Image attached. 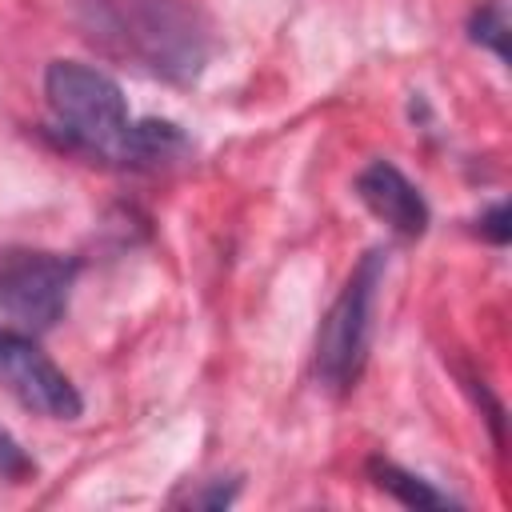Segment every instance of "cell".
<instances>
[{"label":"cell","mask_w":512,"mask_h":512,"mask_svg":"<svg viewBox=\"0 0 512 512\" xmlns=\"http://www.w3.org/2000/svg\"><path fill=\"white\" fill-rule=\"evenodd\" d=\"M92 40L148 72L188 84L208 64V28L184 0H76Z\"/></svg>","instance_id":"6da1fadb"},{"label":"cell","mask_w":512,"mask_h":512,"mask_svg":"<svg viewBox=\"0 0 512 512\" xmlns=\"http://www.w3.org/2000/svg\"><path fill=\"white\" fill-rule=\"evenodd\" d=\"M44 100L72 148L116 160V144L128 128V100L104 68L84 60H52L44 68Z\"/></svg>","instance_id":"7a4b0ae2"},{"label":"cell","mask_w":512,"mask_h":512,"mask_svg":"<svg viewBox=\"0 0 512 512\" xmlns=\"http://www.w3.org/2000/svg\"><path fill=\"white\" fill-rule=\"evenodd\" d=\"M384 252L372 248L356 272L348 276V284L340 288V296L332 300L328 316L320 320L316 332V372L328 388L344 392L360 380L364 360H368V344H372V316H376V292L384 280Z\"/></svg>","instance_id":"3957f363"},{"label":"cell","mask_w":512,"mask_h":512,"mask_svg":"<svg viewBox=\"0 0 512 512\" xmlns=\"http://www.w3.org/2000/svg\"><path fill=\"white\" fill-rule=\"evenodd\" d=\"M72 284H76V264L60 252H44V248L0 252V312L32 336L64 316Z\"/></svg>","instance_id":"277c9868"},{"label":"cell","mask_w":512,"mask_h":512,"mask_svg":"<svg viewBox=\"0 0 512 512\" xmlns=\"http://www.w3.org/2000/svg\"><path fill=\"white\" fill-rule=\"evenodd\" d=\"M0 384L28 412L48 420H76L84 412V400L68 372L24 328H0Z\"/></svg>","instance_id":"5b68a950"},{"label":"cell","mask_w":512,"mask_h":512,"mask_svg":"<svg viewBox=\"0 0 512 512\" xmlns=\"http://www.w3.org/2000/svg\"><path fill=\"white\" fill-rule=\"evenodd\" d=\"M356 196L364 200V208L384 220L396 236L416 240L428 232V204L420 196V188L388 160H372L360 176H356Z\"/></svg>","instance_id":"8992f818"},{"label":"cell","mask_w":512,"mask_h":512,"mask_svg":"<svg viewBox=\"0 0 512 512\" xmlns=\"http://www.w3.org/2000/svg\"><path fill=\"white\" fill-rule=\"evenodd\" d=\"M188 152V136L172 120H136L124 128L116 144V160L124 164H168Z\"/></svg>","instance_id":"52a82bcc"},{"label":"cell","mask_w":512,"mask_h":512,"mask_svg":"<svg viewBox=\"0 0 512 512\" xmlns=\"http://www.w3.org/2000/svg\"><path fill=\"white\" fill-rule=\"evenodd\" d=\"M368 480L380 492H388L392 500H400L404 508H460L456 496L440 492L432 480H424V476H416V472H408V468H400V464H392L384 456L368 460Z\"/></svg>","instance_id":"ba28073f"},{"label":"cell","mask_w":512,"mask_h":512,"mask_svg":"<svg viewBox=\"0 0 512 512\" xmlns=\"http://www.w3.org/2000/svg\"><path fill=\"white\" fill-rule=\"evenodd\" d=\"M468 32H472L476 44H488L500 60H508V16H504V4H496V0L484 4V8L472 16Z\"/></svg>","instance_id":"9c48e42d"},{"label":"cell","mask_w":512,"mask_h":512,"mask_svg":"<svg viewBox=\"0 0 512 512\" xmlns=\"http://www.w3.org/2000/svg\"><path fill=\"white\" fill-rule=\"evenodd\" d=\"M32 472H36L32 456L20 448V440H16L8 428H0V480L20 484V480H28Z\"/></svg>","instance_id":"30bf717a"},{"label":"cell","mask_w":512,"mask_h":512,"mask_svg":"<svg viewBox=\"0 0 512 512\" xmlns=\"http://www.w3.org/2000/svg\"><path fill=\"white\" fill-rule=\"evenodd\" d=\"M480 232H484L492 244H508L512 224H508V204H504V200H500V204H492V208L480 216Z\"/></svg>","instance_id":"8fae6325"}]
</instances>
